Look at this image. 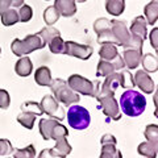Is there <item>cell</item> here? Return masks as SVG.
<instances>
[{
    "label": "cell",
    "instance_id": "obj_3",
    "mask_svg": "<svg viewBox=\"0 0 158 158\" xmlns=\"http://www.w3.org/2000/svg\"><path fill=\"white\" fill-rule=\"evenodd\" d=\"M50 88L54 94V98H56L59 103H62L63 106H71L81 100L78 92L73 91L70 86L67 85V82L63 81V79H59V78L54 79L50 85Z\"/></svg>",
    "mask_w": 158,
    "mask_h": 158
},
{
    "label": "cell",
    "instance_id": "obj_18",
    "mask_svg": "<svg viewBox=\"0 0 158 158\" xmlns=\"http://www.w3.org/2000/svg\"><path fill=\"white\" fill-rule=\"evenodd\" d=\"M138 153L148 158H156L158 153V142L146 141L138 145Z\"/></svg>",
    "mask_w": 158,
    "mask_h": 158
},
{
    "label": "cell",
    "instance_id": "obj_16",
    "mask_svg": "<svg viewBox=\"0 0 158 158\" xmlns=\"http://www.w3.org/2000/svg\"><path fill=\"white\" fill-rule=\"evenodd\" d=\"M58 123L57 118H41L38 123V128H40V133H41L42 138L45 141L52 140V131L54 125Z\"/></svg>",
    "mask_w": 158,
    "mask_h": 158
},
{
    "label": "cell",
    "instance_id": "obj_32",
    "mask_svg": "<svg viewBox=\"0 0 158 158\" xmlns=\"http://www.w3.org/2000/svg\"><path fill=\"white\" fill-rule=\"evenodd\" d=\"M121 74V82H120V86L125 90H129V88H133L135 87V81H133V77L129 71L127 70H123L120 71Z\"/></svg>",
    "mask_w": 158,
    "mask_h": 158
},
{
    "label": "cell",
    "instance_id": "obj_15",
    "mask_svg": "<svg viewBox=\"0 0 158 158\" xmlns=\"http://www.w3.org/2000/svg\"><path fill=\"white\" fill-rule=\"evenodd\" d=\"M34 81H36L37 85L42 86V87H50L53 79H52V74H50L49 67H46V66L38 67L36 73H34Z\"/></svg>",
    "mask_w": 158,
    "mask_h": 158
},
{
    "label": "cell",
    "instance_id": "obj_4",
    "mask_svg": "<svg viewBox=\"0 0 158 158\" xmlns=\"http://www.w3.org/2000/svg\"><path fill=\"white\" fill-rule=\"evenodd\" d=\"M67 123L73 129L77 131H85L90 127L91 123V116L85 107L78 106V104H71L69 106L67 110Z\"/></svg>",
    "mask_w": 158,
    "mask_h": 158
},
{
    "label": "cell",
    "instance_id": "obj_12",
    "mask_svg": "<svg viewBox=\"0 0 158 158\" xmlns=\"http://www.w3.org/2000/svg\"><path fill=\"white\" fill-rule=\"evenodd\" d=\"M54 7L57 8L59 15L63 17H71L77 13V3L75 0H56Z\"/></svg>",
    "mask_w": 158,
    "mask_h": 158
},
{
    "label": "cell",
    "instance_id": "obj_28",
    "mask_svg": "<svg viewBox=\"0 0 158 158\" xmlns=\"http://www.w3.org/2000/svg\"><path fill=\"white\" fill-rule=\"evenodd\" d=\"M59 16H61V15H59V12L57 11V8L54 6L48 7L45 9V12H44V20H45L46 25H53L54 23H57Z\"/></svg>",
    "mask_w": 158,
    "mask_h": 158
},
{
    "label": "cell",
    "instance_id": "obj_8",
    "mask_svg": "<svg viewBox=\"0 0 158 158\" xmlns=\"http://www.w3.org/2000/svg\"><path fill=\"white\" fill-rule=\"evenodd\" d=\"M94 53V49L90 45H81V44L73 42V41H66L65 42V50L63 54L75 57L79 59H88Z\"/></svg>",
    "mask_w": 158,
    "mask_h": 158
},
{
    "label": "cell",
    "instance_id": "obj_37",
    "mask_svg": "<svg viewBox=\"0 0 158 158\" xmlns=\"http://www.w3.org/2000/svg\"><path fill=\"white\" fill-rule=\"evenodd\" d=\"M9 104H11V96H9V94L6 90L0 88V108L2 110H8Z\"/></svg>",
    "mask_w": 158,
    "mask_h": 158
},
{
    "label": "cell",
    "instance_id": "obj_40",
    "mask_svg": "<svg viewBox=\"0 0 158 158\" xmlns=\"http://www.w3.org/2000/svg\"><path fill=\"white\" fill-rule=\"evenodd\" d=\"M12 6V0H0V15H3L4 12L9 9Z\"/></svg>",
    "mask_w": 158,
    "mask_h": 158
},
{
    "label": "cell",
    "instance_id": "obj_11",
    "mask_svg": "<svg viewBox=\"0 0 158 158\" xmlns=\"http://www.w3.org/2000/svg\"><path fill=\"white\" fill-rule=\"evenodd\" d=\"M133 81H135V86H137L145 94H152L154 91V82L145 70H137Z\"/></svg>",
    "mask_w": 158,
    "mask_h": 158
},
{
    "label": "cell",
    "instance_id": "obj_21",
    "mask_svg": "<svg viewBox=\"0 0 158 158\" xmlns=\"http://www.w3.org/2000/svg\"><path fill=\"white\" fill-rule=\"evenodd\" d=\"M100 158H121L120 152L116 149V142H104V144H102Z\"/></svg>",
    "mask_w": 158,
    "mask_h": 158
},
{
    "label": "cell",
    "instance_id": "obj_33",
    "mask_svg": "<svg viewBox=\"0 0 158 158\" xmlns=\"http://www.w3.org/2000/svg\"><path fill=\"white\" fill-rule=\"evenodd\" d=\"M19 21H21V23H28L29 20L32 19L33 16V11H32V7H29V6H23L20 7L19 9Z\"/></svg>",
    "mask_w": 158,
    "mask_h": 158
},
{
    "label": "cell",
    "instance_id": "obj_39",
    "mask_svg": "<svg viewBox=\"0 0 158 158\" xmlns=\"http://www.w3.org/2000/svg\"><path fill=\"white\" fill-rule=\"evenodd\" d=\"M150 44L154 50H158V29L154 28L150 33Z\"/></svg>",
    "mask_w": 158,
    "mask_h": 158
},
{
    "label": "cell",
    "instance_id": "obj_9",
    "mask_svg": "<svg viewBox=\"0 0 158 158\" xmlns=\"http://www.w3.org/2000/svg\"><path fill=\"white\" fill-rule=\"evenodd\" d=\"M111 29H112V33L117 41V45L127 48V45L129 44V40H131V32H129V29L127 28V24L124 21H121V20H112Z\"/></svg>",
    "mask_w": 158,
    "mask_h": 158
},
{
    "label": "cell",
    "instance_id": "obj_13",
    "mask_svg": "<svg viewBox=\"0 0 158 158\" xmlns=\"http://www.w3.org/2000/svg\"><path fill=\"white\" fill-rule=\"evenodd\" d=\"M33 70V63L32 59L29 57H20V59L16 62V66H15V71L19 77H29L32 74Z\"/></svg>",
    "mask_w": 158,
    "mask_h": 158
},
{
    "label": "cell",
    "instance_id": "obj_35",
    "mask_svg": "<svg viewBox=\"0 0 158 158\" xmlns=\"http://www.w3.org/2000/svg\"><path fill=\"white\" fill-rule=\"evenodd\" d=\"M21 111H31L33 113H36L37 116H40V115H42V113H44L41 106H40V103H36V102H27V103H24L23 107H21Z\"/></svg>",
    "mask_w": 158,
    "mask_h": 158
},
{
    "label": "cell",
    "instance_id": "obj_6",
    "mask_svg": "<svg viewBox=\"0 0 158 158\" xmlns=\"http://www.w3.org/2000/svg\"><path fill=\"white\" fill-rule=\"evenodd\" d=\"M96 100L99 102V108L108 118H112V120H120L121 118V112L115 95H102L98 96Z\"/></svg>",
    "mask_w": 158,
    "mask_h": 158
},
{
    "label": "cell",
    "instance_id": "obj_34",
    "mask_svg": "<svg viewBox=\"0 0 158 158\" xmlns=\"http://www.w3.org/2000/svg\"><path fill=\"white\" fill-rule=\"evenodd\" d=\"M144 135L146 137L148 141H153V142H158V127L156 124H150L145 128Z\"/></svg>",
    "mask_w": 158,
    "mask_h": 158
},
{
    "label": "cell",
    "instance_id": "obj_20",
    "mask_svg": "<svg viewBox=\"0 0 158 158\" xmlns=\"http://www.w3.org/2000/svg\"><path fill=\"white\" fill-rule=\"evenodd\" d=\"M118 54L117 52V48H116V44H112V42H106V44H102V48L99 50V56H100L102 59H106V61H112L113 58Z\"/></svg>",
    "mask_w": 158,
    "mask_h": 158
},
{
    "label": "cell",
    "instance_id": "obj_14",
    "mask_svg": "<svg viewBox=\"0 0 158 158\" xmlns=\"http://www.w3.org/2000/svg\"><path fill=\"white\" fill-rule=\"evenodd\" d=\"M146 27H148V23L144 16H137L135 20L132 21V25H131V34H135V36L141 37L142 40L146 38Z\"/></svg>",
    "mask_w": 158,
    "mask_h": 158
},
{
    "label": "cell",
    "instance_id": "obj_7",
    "mask_svg": "<svg viewBox=\"0 0 158 158\" xmlns=\"http://www.w3.org/2000/svg\"><path fill=\"white\" fill-rule=\"evenodd\" d=\"M41 106L44 113H46L48 116H50L53 118H57L58 121H62L63 117H65V113H63V110L58 104V100L53 95H45L42 98Z\"/></svg>",
    "mask_w": 158,
    "mask_h": 158
},
{
    "label": "cell",
    "instance_id": "obj_26",
    "mask_svg": "<svg viewBox=\"0 0 158 158\" xmlns=\"http://www.w3.org/2000/svg\"><path fill=\"white\" fill-rule=\"evenodd\" d=\"M0 16H2V23L4 27H12L16 23H19V13L16 9L9 8L3 15H0Z\"/></svg>",
    "mask_w": 158,
    "mask_h": 158
},
{
    "label": "cell",
    "instance_id": "obj_10",
    "mask_svg": "<svg viewBox=\"0 0 158 158\" xmlns=\"http://www.w3.org/2000/svg\"><path fill=\"white\" fill-rule=\"evenodd\" d=\"M141 57L142 49L137 48H125L124 53H123V61L128 69H137L141 63Z\"/></svg>",
    "mask_w": 158,
    "mask_h": 158
},
{
    "label": "cell",
    "instance_id": "obj_27",
    "mask_svg": "<svg viewBox=\"0 0 158 158\" xmlns=\"http://www.w3.org/2000/svg\"><path fill=\"white\" fill-rule=\"evenodd\" d=\"M49 49L53 54H63V50H65V42L61 36H56L54 38H52L50 41L48 42Z\"/></svg>",
    "mask_w": 158,
    "mask_h": 158
},
{
    "label": "cell",
    "instance_id": "obj_2",
    "mask_svg": "<svg viewBox=\"0 0 158 158\" xmlns=\"http://www.w3.org/2000/svg\"><path fill=\"white\" fill-rule=\"evenodd\" d=\"M45 45H46L45 41H44L41 36L37 33V34H29V36H27L23 40H20V38L13 40L11 49H12L15 56L23 57L32 52H36V50L45 48Z\"/></svg>",
    "mask_w": 158,
    "mask_h": 158
},
{
    "label": "cell",
    "instance_id": "obj_31",
    "mask_svg": "<svg viewBox=\"0 0 158 158\" xmlns=\"http://www.w3.org/2000/svg\"><path fill=\"white\" fill-rule=\"evenodd\" d=\"M38 34L40 36H41V38L44 40V41H45V44L48 45V42L50 41L52 38H54L56 36H61V34H59V31L58 29H56V28H53V27H46V28H44L41 32H38Z\"/></svg>",
    "mask_w": 158,
    "mask_h": 158
},
{
    "label": "cell",
    "instance_id": "obj_22",
    "mask_svg": "<svg viewBox=\"0 0 158 158\" xmlns=\"http://www.w3.org/2000/svg\"><path fill=\"white\" fill-rule=\"evenodd\" d=\"M36 117H37L36 113H33L31 111H21V113L17 116V121H19V124L25 127L27 129H33Z\"/></svg>",
    "mask_w": 158,
    "mask_h": 158
},
{
    "label": "cell",
    "instance_id": "obj_25",
    "mask_svg": "<svg viewBox=\"0 0 158 158\" xmlns=\"http://www.w3.org/2000/svg\"><path fill=\"white\" fill-rule=\"evenodd\" d=\"M54 149H56L61 157H67L69 154L71 153V145L67 142V137L63 136V137H59L56 140V146H54Z\"/></svg>",
    "mask_w": 158,
    "mask_h": 158
},
{
    "label": "cell",
    "instance_id": "obj_44",
    "mask_svg": "<svg viewBox=\"0 0 158 158\" xmlns=\"http://www.w3.org/2000/svg\"><path fill=\"white\" fill-rule=\"evenodd\" d=\"M48 2H49V0H48Z\"/></svg>",
    "mask_w": 158,
    "mask_h": 158
},
{
    "label": "cell",
    "instance_id": "obj_42",
    "mask_svg": "<svg viewBox=\"0 0 158 158\" xmlns=\"http://www.w3.org/2000/svg\"><path fill=\"white\" fill-rule=\"evenodd\" d=\"M75 2H79V3H85L86 0H75Z\"/></svg>",
    "mask_w": 158,
    "mask_h": 158
},
{
    "label": "cell",
    "instance_id": "obj_24",
    "mask_svg": "<svg viewBox=\"0 0 158 158\" xmlns=\"http://www.w3.org/2000/svg\"><path fill=\"white\" fill-rule=\"evenodd\" d=\"M116 71V67H115V63L112 61H106V59H102L98 65V70H96V75L98 77H108L110 74L115 73Z\"/></svg>",
    "mask_w": 158,
    "mask_h": 158
},
{
    "label": "cell",
    "instance_id": "obj_36",
    "mask_svg": "<svg viewBox=\"0 0 158 158\" xmlns=\"http://www.w3.org/2000/svg\"><path fill=\"white\" fill-rule=\"evenodd\" d=\"M13 152V148L11 145V142L6 138H0V157H6L9 156Z\"/></svg>",
    "mask_w": 158,
    "mask_h": 158
},
{
    "label": "cell",
    "instance_id": "obj_38",
    "mask_svg": "<svg viewBox=\"0 0 158 158\" xmlns=\"http://www.w3.org/2000/svg\"><path fill=\"white\" fill-rule=\"evenodd\" d=\"M40 158H62L61 154L56 150V149H45V150H42L41 153L38 154Z\"/></svg>",
    "mask_w": 158,
    "mask_h": 158
},
{
    "label": "cell",
    "instance_id": "obj_1",
    "mask_svg": "<svg viewBox=\"0 0 158 158\" xmlns=\"http://www.w3.org/2000/svg\"><path fill=\"white\" fill-rule=\"evenodd\" d=\"M121 111L129 117H137L144 113L146 108V99L141 92L136 90H127L120 98Z\"/></svg>",
    "mask_w": 158,
    "mask_h": 158
},
{
    "label": "cell",
    "instance_id": "obj_23",
    "mask_svg": "<svg viewBox=\"0 0 158 158\" xmlns=\"http://www.w3.org/2000/svg\"><path fill=\"white\" fill-rule=\"evenodd\" d=\"M141 63L144 66L146 73H156L158 69V59L154 54L148 53L145 56L141 57Z\"/></svg>",
    "mask_w": 158,
    "mask_h": 158
},
{
    "label": "cell",
    "instance_id": "obj_30",
    "mask_svg": "<svg viewBox=\"0 0 158 158\" xmlns=\"http://www.w3.org/2000/svg\"><path fill=\"white\" fill-rule=\"evenodd\" d=\"M98 42L99 44H106V42H112V44H116L117 45V41L115 36L112 33V29L108 28V29H104V31L99 32L98 33Z\"/></svg>",
    "mask_w": 158,
    "mask_h": 158
},
{
    "label": "cell",
    "instance_id": "obj_43",
    "mask_svg": "<svg viewBox=\"0 0 158 158\" xmlns=\"http://www.w3.org/2000/svg\"><path fill=\"white\" fill-rule=\"evenodd\" d=\"M0 53H2V49H0Z\"/></svg>",
    "mask_w": 158,
    "mask_h": 158
},
{
    "label": "cell",
    "instance_id": "obj_19",
    "mask_svg": "<svg viewBox=\"0 0 158 158\" xmlns=\"http://www.w3.org/2000/svg\"><path fill=\"white\" fill-rule=\"evenodd\" d=\"M106 9L112 16H120L125 9V0H106Z\"/></svg>",
    "mask_w": 158,
    "mask_h": 158
},
{
    "label": "cell",
    "instance_id": "obj_29",
    "mask_svg": "<svg viewBox=\"0 0 158 158\" xmlns=\"http://www.w3.org/2000/svg\"><path fill=\"white\" fill-rule=\"evenodd\" d=\"M13 157L15 158H34L36 154V149L33 145H29L24 149H13Z\"/></svg>",
    "mask_w": 158,
    "mask_h": 158
},
{
    "label": "cell",
    "instance_id": "obj_41",
    "mask_svg": "<svg viewBox=\"0 0 158 158\" xmlns=\"http://www.w3.org/2000/svg\"><path fill=\"white\" fill-rule=\"evenodd\" d=\"M24 2H25V0H12V7H15V8L21 7L24 4Z\"/></svg>",
    "mask_w": 158,
    "mask_h": 158
},
{
    "label": "cell",
    "instance_id": "obj_5",
    "mask_svg": "<svg viewBox=\"0 0 158 158\" xmlns=\"http://www.w3.org/2000/svg\"><path fill=\"white\" fill-rule=\"evenodd\" d=\"M67 85L70 86V88L73 91H75L78 94H82V95L92 96V98H95V95H96L95 85H94L90 79L79 75V74L70 75V78L67 79Z\"/></svg>",
    "mask_w": 158,
    "mask_h": 158
},
{
    "label": "cell",
    "instance_id": "obj_17",
    "mask_svg": "<svg viewBox=\"0 0 158 158\" xmlns=\"http://www.w3.org/2000/svg\"><path fill=\"white\" fill-rule=\"evenodd\" d=\"M144 17L149 25H154L158 20V0H152L144 8Z\"/></svg>",
    "mask_w": 158,
    "mask_h": 158
}]
</instances>
